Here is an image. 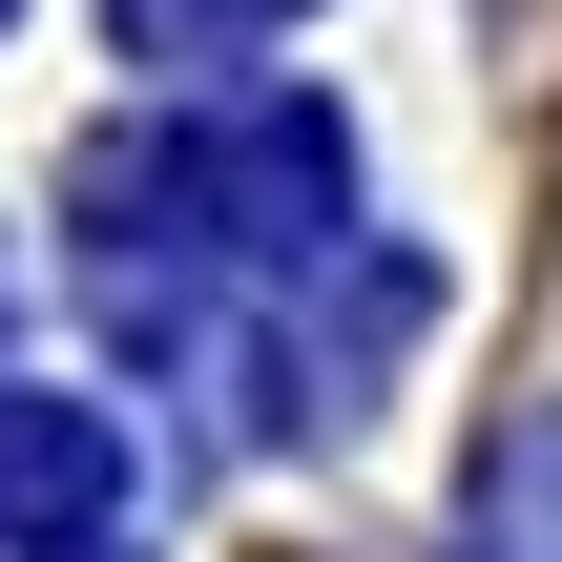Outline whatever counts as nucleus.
Masks as SVG:
<instances>
[{
	"instance_id": "obj_5",
	"label": "nucleus",
	"mask_w": 562,
	"mask_h": 562,
	"mask_svg": "<svg viewBox=\"0 0 562 562\" xmlns=\"http://www.w3.org/2000/svg\"><path fill=\"white\" fill-rule=\"evenodd\" d=\"M63 562H104V542H63Z\"/></svg>"
},
{
	"instance_id": "obj_2",
	"label": "nucleus",
	"mask_w": 562,
	"mask_h": 562,
	"mask_svg": "<svg viewBox=\"0 0 562 562\" xmlns=\"http://www.w3.org/2000/svg\"><path fill=\"white\" fill-rule=\"evenodd\" d=\"M125 501V417L104 396H0V542H83Z\"/></svg>"
},
{
	"instance_id": "obj_3",
	"label": "nucleus",
	"mask_w": 562,
	"mask_h": 562,
	"mask_svg": "<svg viewBox=\"0 0 562 562\" xmlns=\"http://www.w3.org/2000/svg\"><path fill=\"white\" fill-rule=\"evenodd\" d=\"M459 562H562V417H501L459 480Z\"/></svg>"
},
{
	"instance_id": "obj_4",
	"label": "nucleus",
	"mask_w": 562,
	"mask_h": 562,
	"mask_svg": "<svg viewBox=\"0 0 562 562\" xmlns=\"http://www.w3.org/2000/svg\"><path fill=\"white\" fill-rule=\"evenodd\" d=\"M229 21H271V0H125V42H229Z\"/></svg>"
},
{
	"instance_id": "obj_1",
	"label": "nucleus",
	"mask_w": 562,
	"mask_h": 562,
	"mask_svg": "<svg viewBox=\"0 0 562 562\" xmlns=\"http://www.w3.org/2000/svg\"><path fill=\"white\" fill-rule=\"evenodd\" d=\"M334 188H355L334 104H229V125H209V167H188V209H209V229H250V250H334Z\"/></svg>"
}]
</instances>
